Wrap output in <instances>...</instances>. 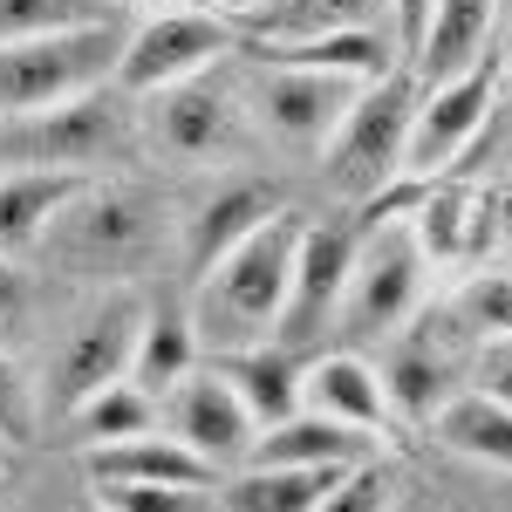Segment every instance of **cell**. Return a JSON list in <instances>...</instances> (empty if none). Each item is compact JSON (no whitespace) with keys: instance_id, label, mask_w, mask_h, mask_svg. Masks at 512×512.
<instances>
[{"instance_id":"1","label":"cell","mask_w":512,"mask_h":512,"mask_svg":"<svg viewBox=\"0 0 512 512\" xmlns=\"http://www.w3.org/2000/svg\"><path fill=\"white\" fill-rule=\"evenodd\" d=\"M301 212L280 205L260 233H246L233 253H219L192 294V328H198V355H226V349H253L274 335L280 308H287V280H294V246H301Z\"/></svg>"},{"instance_id":"2","label":"cell","mask_w":512,"mask_h":512,"mask_svg":"<svg viewBox=\"0 0 512 512\" xmlns=\"http://www.w3.org/2000/svg\"><path fill=\"white\" fill-rule=\"evenodd\" d=\"M41 253L89 287H130L164 253V198L130 178H89L41 233Z\"/></svg>"},{"instance_id":"3","label":"cell","mask_w":512,"mask_h":512,"mask_svg":"<svg viewBox=\"0 0 512 512\" xmlns=\"http://www.w3.org/2000/svg\"><path fill=\"white\" fill-rule=\"evenodd\" d=\"M137 96L117 82H96L82 96H62L48 110L0 117V164L14 171H103L137 158Z\"/></svg>"},{"instance_id":"4","label":"cell","mask_w":512,"mask_h":512,"mask_svg":"<svg viewBox=\"0 0 512 512\" xmlns=\"http://www.w3.org/2000/svg\"><path fill=\"white\" fill-rule=\"evenodd\" d=\"M417 96H424V89L410 76V62L355 89L349 117L335 123V137L321 144V178H328V192L369 205L376 192H390L396 178H403V144H410Z\"/></svg>"},{"instance_id":"5","label":"cell","mask_w":512,"mask_h":512,"mask_svg":"<svg viewBox=\"0 0 512 512\" xmlns=\"http://www.w3.org/2000/svg\"><path fill=\"white\" fill-rule=\"evenodd\" d=\"M123 41L130 21H82V28H55L35 41H7L0 48V117H21V110H48L62 96H82L96 82H117Z\"/></svg>"},{"instance_id":"6","label":"cell","mask_w":512,"mask_h":512,"mask_svg":"<svg viewBox=\"0 0 512 512\" xmlns=\"http://www.w3.org/2000/svg\"><path fill=\"white\" fill-rule=\"evenodd\" d=\"M424 287H431V260L410 233V219H362V246H355L349 267V294H342V315L335 328L349 342H390L403 335L417 308H424Z\"/></svg>"},{"instance_id":"7","label":"cell","mask_w":512,"mask_h":512,"mask_svg":"<svg viewBox=\"0 0 512 512\" xmlns=\"http://www.w3.org/2000/svg\"><path fill=\"white\" fill-rule=\"evenodd\" d=\"M137 137L158 151V158L178 164H212V158H233L246 144V103H239V82L233 69H198L185 82H164L137 103Z\"/></svg>"},{"instance_id":"8","label":"cell","mask_w":512,"mask_h":512,"mask_svg":"<svg viewBox=\"0 0 512 512\" xmlns=\"http://www.w3.org/2000/svg\"><path fill=\"white\" fill-rule=\"evenodd\" d=\"M233 82H239V103H246V123H260L287 151H321L335 137V123L349 117L355 89H362V82L335 76V69L267 62V55H253L246 69H233Z\"/></svg>"},{"instance_id":"9","label":"cell","mask_w":512,"mask_h":512,"mask_svg":"<svg viewBox=\"0 0 512 512\" xmlns=\"http://www.w3.org/2000/svg\"><path fill=\"white\" fill-rule=\"evenodd\" d=\"M355 246H362V219H308L301 246H294V280H287V308H280L274 335L287 355H315L321 335L342 315V294H349V267Z\"/></svg>"},{"instance_id":"10","label":"cell","mask_w":512,"mask_h":512,"mask_svg":"<svg viewBox=\"0 0 512 512\" xmlns=\"http://www.w3.org/2000/svg\"><path fill=\"white\" fill-rule=\"evenodd\" d=\"M144 308L130 287H103L76 321L69 335L55 342V362H48V403L69 417L82 396H96L103 383H123L130 376V349H137V328H144Z\"/></svg>"},{"instance_id":"11","label":"cell","mask_w":512,"mask_h":512,"mask_svg":"<svg viewBox=\"0 0 512 512\" xmlns=\"http://www.w3.org/2000/svg\"><path fill=\"white\" fill-rule=\"evenodd\" d=\"M239 28L212 7H164V14H144L130 41H123V62H117V89L130 96H151L164 82H185L198 69H219L226 55H239Z\"/></svg>"},{"instance_id":"12","label":"cell","mask_w":512,"mask_h":512,"mask_svg":"<svg viewBox=\"0 0 512 512\" xmlns=\"http://www.w3.org/2000/svg\"><path fill=\"white\" fill-rule=\"evenodd\" d=\"M492 96H499V55H478L472 69L431 82L417 96V117H410V144H403V178H444L451 164L465 158L485 117H492Z\"/></svg>"},{"instance_id":"13","label":"cell","mask_w":512,"mask_h":512,"mask_svg":"<svg viewBox=\"0 0 512 512\" xmlns=\"http://www.w3.org/2000/svg\"><path fill=\"white\" fill-rule=\"evenodd\" d=\"M158 417H164V431L178 437V444H192L205 465H239L246 458V444L260 437V424L246 417V403H239V390L205 362V369H192L185 383L171 396H158Z\"/></svg>"},{"instance_id":"14","label":"cell","mask_w":512,"mask_h":512,"mask_svg":"<svg viewBox=\"0 0 512 512\" xmlns=\"http://www.w3.org/2000/svg\"><path fill=\"white\" fill-rule=\"evenodd\" d=\"M301 410H315L328 424H349V431H390V396H383V376L376 362L355 349L335 355H308L301 362Z\"/></svg>"},{"instance_id":"15","label":"cell","mask_w":512,"mask_h":512,"mask_svg":"<svg viewBox=\"0 0 512 512\" xmlns=\"http://www.w3.org/2000/svg\"><path fill=\"white\" fill-rule=\"evenodd\" d=\"M280 205V185H267V178H226L219 192H205L192 205V219H185V267H192V280L219 260V253H233L246 233H260L267 219H274Z\"/></svg>"},{"instance_id":"16","label":"cell","mask_w":512,"mask_h":512,"mask_svg":"<svg viewBox=\"0 0 512 512\" xmlns=\"http://www.w3.org/2000/svg\"><path fill=\"white\" fill-rule=\"evenodd\" d=\"M437 321H444V308H437ZM451 342H465L451 321H444V342L437 335H390V355H383V396H390V410H403V417H424L431 424L437 410L451 403Z\"/></svg>"},{"instance_id":"17","label":"cell","mask_w":512,"mask_h":512,"mask_svg":"<svg viewBox=\"0 0 512 512\" xmlns=\"http://www.w3.org/2000/svg\"><path fill=\"white\" fill-rule=\"evenodd\" d=\"M82 472H89V485L96 478H117V485H192V492L219 485V465H205L192 444H178L171 431L96 444V451H82Z\"/></svg>"},{"instance_id":"18","label":"cell","mask_w":512,"mask_h":512,"mask_svg":"<svg viewBox=\"0 0 512 512\" xmlns=\"http://www.w3.org/2000/svg\"><path fill=\"white\" fill-rule=\"evenodd\" d=\"M342 28H390V0H253L246 7V41L253 48L342 35Z\"/></svg>"},{"instance_id":"19","label":"cell","mask_w":512,"mask_h":512,"mask_svg":"<svg viewBox=\"0 0 512 512\" xmlns=\"http://www.w3.org/2000/svg\"><path fill=\"white\" fill-rule=\"evenodd\" d=\"M376 458V437L349 431V424H328L315 410H294L287 424H267V431L246 444V465H362Z\"/></svg>"},{"instance_id":"20","label":"cell","mask_w":512,"mask_h":512,"mask_svg":"<svg viewBox=\"0 0 512 512\" xmlns=\"http://www.w3.org/2000/svg\"><path fill=\"white\" fill-rule=\"evenodd\" d=\"M410 233H417V246H424L431 267L478 253V246L492 239V226H485V192L424 178V192H417V205H410Z\"/></svg>"},{"instance_id":"21","label":"cell","mask_w":512,"mask_h":512,"mask_svg":"<svg viewBox=\"0 0 512 512\" xmlns=\"http://www.w3.org/2000/svg\"><path fill=\"white\" fill-rule=\"evenodd\" d=\"M212 369L226 376L246 403V417L267 431V424H287L301 410V355H287L280 342H253V349H226L212 355Z\"/></svg>"},{"instance_id":"22","label":"cell","mask_w":512,"mask_h":512,"mask_svg":"<svg viewBox=\"0 0 512 512\" xmlns=\"http://www.w3.org/2000/svg\"><path fill=\"white\" fill-rule=\"evenodd\" d=\"M492 41H499V0H431V28L410 69H424V82H444L492 55Z\"/></svg>"},{"instance_id":"23","label":"cell","mask_w":512,"mask_h":512,"mask_svg":"<svg viewBox=\"0 0 512 512\" xmlns=\"http://www.w3.org/2000/svg\"><path fill=\"white\" fill-rule=\"evenodd\" d=\"M89 185V171H0V253H28L55 226V212Z\"/></svg>"},{"instance_id":"24","label":"cell","mask_w":512,"mask_h":512,"mask_svg":"<svg viewBox=\"0 0 512 512\" xmlns=\"http://www.w3.org/2000/svg\"><path fill=\"white\" fill-rule=\"evenodd\" d=\"M198 369V328L192 308H144V328H137V349H130V383L144 396H171L185 376Z\"/></svg>"},{"instance_id":"25","label":"cell","mask_w":512,"mask_h":512,"mask_svg":"<svg viewBox=\"0 0 512 512\" xmlns=\"http://www.w3.org/2000/svg\"><path fill=\"white\" fill-rule=\"evenodd\" d=\"M342 472L335 465H246L219 485V512H315Z\"/></svg>"},{"instance_id":"26","label":"cell","mask_w":512,"mask_h":512,"mask_svg":"<svg viewBox=\"0 0 512 512\" xmlns=\"http://www.w3.org/2000/svg\"><path fill=\"white\" fill-rule=\"evenodd\" d=\"M431 424H437L444 451H458L472 465H492V472H512V410L506 403H492V396H478V390H458Z\"/></svg>"},{"instance_id":"27","label":"cell","mask_w":512,"mask_h":512,"mask_svg":"<svg viewBox=\"0 0 512 512\" xmlns=\"http://www.w3.org/2000/svg\"><path fill=\"white\" fill-rule=\"evenodd\" d=\"M158 431V396H144L130 376L123 383H103L96 396H82L69 410V444L76 451H96V444H117V437H144Z\"/></svg>"},{"instance_id":"28","label":"cell","mask_w":512,"mask_h":512,"mask_svg":"<svg viewBox=\"0 0 512 512\" xmlns=\"http://www.w3.org/2000/svg\"><path fill=\"white\" fill-rule=\"evenodd\" d=\"M444 321L458 328V335H512V274H472L451 301H444Z\"/></svg>"},{"instance_id":"29","label":"cell","mask_w":512,"mask_h":512,"mask_svg":"<svg viewBox=\"0 0 512 512\" xmlns=\"http://www.w3.org/2000/svg\"><path fill=\"white\" fill-rule=\"evenodd\" d=\"M110 14H123V7H110V0H0V48L55 35V28H82V21H110Z\"/></svg>"},{"instance_id":"30","label":"cell","mask_w":512,"mask_h":512,"mask_svg":"<svg viewBox=\"0 0 512 512\" xmlns=\"http://www.w3.org/2000/svg\"><path fill=\"white\" fill-rule=\"evenodd\" d=\"M390 492H396L390 465H383V458H362V465H349V472L321 492L315 512H390Z\"/></svg>"},{"instance_id":"31","label":"cell","mask_w":512,"mask_h":512,"mask_svg":"<svg viewBox=\"0 0 512 512\" xmlns=\"http://www.w3.org/2000/svg\"><path fill=\"white\" fill-rule=\"evenodd\" d=\"M96 506L103 512H198L192 485H117V478H96Z\"/></svg>"},{"instance_id":"32","label":"cell","mask_w":512,"mask_h":512,"mask_svg":"<svg viewBox=\"0 0 512 512\" xmlns=\"http://www.w3.org/2000/svg\"><path fill=\"white\" fill-rule=\"evenodd\" d=\"M0 437L7 444H35V383L14 362V349H0Z\"/></svg>"},{"instance_id":"33","label":"cell","mask_w":512,"mask_h":512,"mask_svg":"<svg viewBox=\"0 0 512 512\" xmlns=\"http://www.w3.org/2000/svg\"><path fill=\"white\" fill-rule=\"evenodd\" d=\"M28 328H35V287H28V274L0 253V349H14Z\"/></svg>"},{"instance_id":"34","label":"cell","mask_w":512,"mask_h":512,"mask_svg":"<svg viewBox=\"0 0 512 512\" xmlns=\"http://www.w3.org/2000/svg\"><path fill=\"white\" fill-rule=\"evenodd\" d=\"M472 390L512 410V335H485L472 349Z\"/></svg>"},{"instance_id":"35","label":"cell","mask_w":512,"mask_h":512,"mask_svg":"<svg viewBox=\"0 0 512 512\" xmlns=\"http://www.w3.org/2000/svg\"><path fill=\"white\" fill-rule=\"evenodd\" d=\"M390 28H396V48H403V62H417V48H424V28H431V0H390Z\"/></svg>"},{"instance_id":"36","label":"cell","mask_w":512,"mask_h":512,"mask_svg":"<svg viewBox=\"0 0 512 512\" xmlns=\"http://www.w3.org/2000/svg\"><path fill=\"white\" fill-rule=\"evenodd\" d=\"M110 7H144V14H164V7H198V0H110Z\"/></svg>"},{"instance_id":"37","label":"cell","mask_w":512,"mask_h":512,"mask_svg":"<svg viewBox=\"0 0 512 512\" xmlns=\"http://www.w3.org/2000/svg\"><path fill=\"white\" fill-rule=\"evenodd\" d=\"M246 7H253V0H212V14H226V21H233V14H246Z\"/></svg>"},{"instance_id":"38","label":"cell","mask_w":512,"mask_h":512,"mask_svg":"<svg viewBox=\"0 0 512 512\" xmlns=\"http://www.w3.org/2000/svg\"><path fill=\"white\" fill-rule=\"evenodd\" d=\"M7 465H14V444H7V437H0V478H7Z\"/></svg>"},{"instance_id":"39","label":"cell","mask_w":512,"mask_h":512,"mask_svg":"<svg viewBox=\"0 0 512 512\" xmlns=\"http://www.w3.org/2000/svg\"><path fill=\"white\" fill-rule=\"evenodd\" d=\"M499 41H506V55H512V7H506V21H499Z\"/></svg>"},{"instance_id":"40","label":"cell","mask_w":512,"mask_h":512,"mask_svg":"<svg viewBox=\"0 0 512 512\" xmlns=\"http://www.w3.org/2000/svg\"><path fill=\"white\" fill-rule=\"evenodd\" d=\"M499 89H506V96H512V69H499Z\"/></svg>"},{"instance_id":"41","label":"cell","mask_w":512,"mask_h":512,"mask_svg":"<svg viewBox=\"0 0 512 512\" xmlns=\"http://www.w3.org/2000/svg\"><path fill=\"white\" fill-rule=\"evenodd\" d=\"M506 7H512V0H499V21H506Z\"/></svg>"}]
</instances>
